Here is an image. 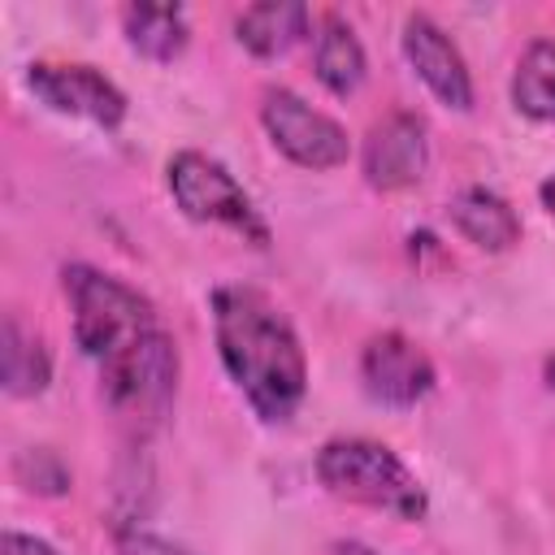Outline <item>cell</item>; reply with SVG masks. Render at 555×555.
Here are the masks:
<instances>
[{"label":"cell","instance_id":"6da1fadb","mask_svg":"<svg viewBox=\"0 0 555 555\" xmlns=\"http://www.w3.org/2000/svg\"><path fill=\"white\" fill-rule=\"evenodd\" d=\"M217 356L264 425H286L308 395V356L286 312L256 286L212 291Z\"/></svg>","mask_w":555,"mask_h":555},{"label":"cell","instance_id":"7a4b0ae2","mask_svg":"<svg viewBox=\"0 0 555 555\" xmlns=\"http://www.w3.org/2000/svg\"><path fill=\"white\" fill-rule=\"evenodd\" d=\"M61 278H65V295H69V312H74V343L100 369L108 360L126 356L152 330H160L152 299L139 295L117 273H104L95 264H65Z\"/></svg>","mask_w":555,"mask_h":555},{"label":"cell","instance_id":"3957f363","mask_svg":"<svg viewBox=\"0 0 555 555\" xmlns=\"http://www.w3.org/2000/svg\"><path fill=\"white\" fill-rule=\"evenodd\" d=\"M317 481L347 503L386 512L395 520H421L429 494L416 473L377 438H330L317 451Z\"/></svg>","mask_w":555,"mask_h":555},{"label":"cell","instance_id":"277c9868","mask_svg":"<svg viewBox=\"0 0 555 555\" xmlns=\"http://www.w3.org/2000/svg\"><path fill=\"white\" fill-rule=\"evenodd\" d=\"M165 178H169V195H173V204L182 208V217L204 221V225H225V230L243 234L247 243L269 247V225H264V217L256 212L251 195L234 182V173H230L221 160H212V156L186 147V152H178V156L169 160Z\"/></svg>","mask_w":555,"mask_h":555},{"label":"cell","instance_id":"5b68a950","mask_svg":"<svg viewBox=\"0 0 555 555\" xmlns=\"http://www.w3.org/2000/svg\"><path fill=\"white\" fill-rule=\"evenodd\" d=\"M100 390L108 408L139 429L165 421L178 395V343L165 330H152L143 343L100 369Z\"/></svg>","mask_w":555,"mask_h":555},{"label":"cell","instance_id":"8992f818","mask_svg":"<svg viewBox=\"0 0 555 555\" xmlns=\"http://www.w3.org/2000/svg\"><path fill=\"white\" fill-rule=\"evenodd\" d=\"M260 121H264L273 147H278L286 160H295L299 169H317V173H321V169L347 165V156H351L347 130H343L330 113H321V108H312L304 95H295L291 87H269V91H264V100H260Z\"/></svg>","mask_w":555,"mask_h":555},{"label":"cell","instance_id":"52a82bcc","mask_svg":"<svg viewBox=\"0 0 555 555\" xmlns=\"http://www.w3.org/2000/svg\"><path fill=\"white\" fill-rule=\"evenodd\" d=\"M26 87L35 91L39 104L65 117H82L91 126H121L126 121V95L113 78H104L95 65H56V61H35L26 69Z\"/></svg>","mask_w":555,"mask_h":555},{"label":"cell","instance_id":"ba28073f","mask_svg":"<svg viewBox=\"0 0 555 555\" xmlns=\"http://www.w3.org/2000/svg\"><path fill=\"white\" fill-rule=\"evenodd\" d=\"M360 382L369 390V399L386 403V408H416L438 373H434V360L399 330H386V334H373L360 351Z\"/></svg>","mask_w":555,"mask_h":555},{"label":"cell","instance_id":"9c48e42d","mask_svg":"<svg viewBox=\"0 0 555 555\" xmlns=\"http://www.w3.org/2000/svg\"><path fill=\"white\" fill-rule=\"evenodd\" d=\"M364 165V182L373 191H408L425 178L429 169V130L416 113H390L382 117L360 152Z\"/></svg>","mask_w":555,"mask_h":555},{"label":"cell","instance_id":"30bf717a","mask_svg":"<svg viewBox=\"0 0 555 555\" xmlns=\"http://www.w3.org/2000/svg\"><path fill=\"white\" fill-rule=\"evenodd\" d=\"M403 56L416 69V78L455 113L473 108V78L468 65L460 56V48L451 43V35L429 17V13H408L403 22Z\"/></svg>","mask_w":555,"mask_h":555},{"label":"cell","instance_id":"8fae6325","mask_svg":"<svg viewBox=\"0 0 555 555\" xmlns=\"http://www.w3.org/2000/svg\"><path fill=\"white\" fill-rule=\"evenodd\" d=\"M447 212H451L455 230L473 247H481V251H507V247L520 243V217H516V208L499 191H490V186H464L451 199Z\"/></svg>","mask_w":555,"mask_h":555},{"label":"cell","instance_id":"7c38bea8","mask_svg":"<svg viewBox=\"0 0 555 555\" xmlns=\"http://www.w3.org/2000/svg\"><path fill=\"white\" fill-rule=\"evenodd\" d=\"M308 26L312 13L299 0H260L234 17V35L251 56H282L308 35Z\"/></svg>","mask_w":555,"mask_h":555},{"label":"cell","instance_id":"4fadbf2b","mask_svg":"<svg viewBox=\"0 0 555 555\" xmlns=\"http://www.w3.org/2000/svg\"><path fill=\"white\" fill-rule=\"evenodd\" d=\"M312 65H317V78L330 95H351L360 91L364 74H369V61H364V43L356 39L351 22H343L338 13H325L321 26H317V52H312Z\"/></svg>","mask_w":555,"mask_h":555},{"label":"cell","instance_id":"5bb4252c","mask_svg":"<svg viewBox=\"0 0 555 555\" xmlns=\"http://www.w3.org/2000/svg\"><path fill=\"white\" fill-rule=\"evenodd\" d=\"M0 377L13 399H35L52 382V356L35 330H26L13 312L0 325Z\"/></svg>","mask_w":555,"mask_h":555},{"label":"cell","instance_id":"9a60e30c","mask_svg":"<svg viewBox=\"0 0 555 555\" xmlns=\"http://www.w3.org/2000/svg\"><path fill=\"white\" fill-rule=\"evenodd\" d=\"M121 30L139 56L160 61V65L182 56L191 43V26L178 4H130L121 9Z\"/></svg>","mask_w":555,"mask_h":555},{"label":"cell","instance_id":"2e32d148","mask_svg":"<svg viewBox=\"0 0 555 555\" xmlns=\"http://www.w3.org/2000/svg\"><path fill=\"white\" fill-rule=\"evenodd\" d=\"M512 104L533 121H555V39H533L512 74Z\"/></svg>","mask_w":555,"mask_h":555},{"label":"cell","instance_id":"e0dca14e","mask_svg":"<svg viewBox=\"0 0 555 555\" xmlns=\"http://www.w3.org/2000/svg\"><path fill=\"white\" fill-rule=\"evenodd\" d=\"M17 481L26 490H39V494H65L69 490V468L52 455V451H26L17 460Z\"/></svg>","mask_w":555,"mask_h":555},{"label":"cell","instance_id":"ac0fdd59","mask_svg":"<svg viewBox=\"0 0 555 555\" xmlns=\"http://www.w3.org/2000/svg\"><path fill=\"white\" fill-rule=\"evenodd\" d=\"M117 555H195V551H186V546H178L152 529L126 525V529H117Z\"/></svg>","mask_w":555,"mask_h":555},{"label":"cell","instance_id":"d6986e66","mask_svg":"<svg viewBox=\"0 0 555 555\" xmlns=\"http://www.w3.org/2000/svg\"><path fill=\"white\" fill-rule=\"evenodd\" d=\"M4 555H56V546H48V542L35 538V533L9 529V533H4Z\"/></svg>","mask_w":555,"mask_h":555},{"label":"cell","instance_id":"ffe728a7","mask_svg":"<svg viewBox=\"0 0 555 555\" xmlns=\"http://www.w3.org/2000/svg\"><path fill=\"white\" fill-rule=\"evenodd\" d=\"M325 555H377V551L364 546V542H356V538H338V542L325 546Z\"/></svg>","mask_w":555,"mask_h":555},{"label":"cell","instance_id":"44dd1931","mask_svg":"<svg viewBox=\"0 0 555 555\" xmlns=\"http://www.w3.org/2000/svg\"><path fill=\"white\" fill-rule=\"evenodd\" d=\"M538 199H542V208H546V212L555 217V173H551V178H546V182L538 186Z\"/></svg>","mask_w":555,"mask_h":555},{"label":"cell","instance_id":"7402d4cb","mask_svg":"<svg viewBox=\"0 0 555 555\" xmlns=\"http://www.w3.org/2000/svg\"><path fill=\"white\" fill-rule=\"evenodd\" d=\"M542 377H546V386L555 390V356H546V364H542Z\"/></svg>","mask_w":555,"mask_h":555}]
</instances>
